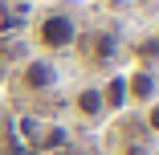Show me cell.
<instances>
[{
    "label": "cell",
    "mask_w": 159,
    "mask_h": 155,
    "mask_svg": "<svg viewBox=\"0 0 159 155\" xmlns=\"http://www.w3.org/2000/svg\"><path fill=\"white\" fill-rule=\"evenodd\" d=\"M78 37H82V29L70 8H49L33 25V41L45 53H70V49H78Z\"/></svg>",
    "instance_id": "6da1fadb"
},
{
    "label": "cell",
    "mask_w": 159,
    "mask_h": 155,
    "mask_svg": "<svg viewBox=\"0 0 159 155\" xmlns=\"http://www.w3.org/2000/svg\"><path fill=\"white\" fill-rule=\"evenodd\" d=\"M78 45L86 49V61H90V66H106V61L118 53V37H114V33H102V29L78 37Z\"/></svg>",
    "instance_id": "3957f363"
},
{
    "label": "cell",
    "mask_w": 159,
    "mask_h": 155,
    "mask_svg": "<svg viewBox=\"0 0 159 155\" xmlns=\"http://www.w3.org/2000/svg\"><path fill=\"white\" fill-rule=\"evenodd\" d=\"M139 57H143V61H151V57H159V37H151V41H143V45H139Z\"/></svg>",
    "instance_id": "52a82bcc"
},
{
    "label": "cell",
    "mask_w": 159,
    "mask_h": 155,
    "mask_svg": "<svg viewBox=\"0 0 159 155\" xmlns=\"http://www.w3.org/2000/svg\"><path fill=\"white\" fill-rule=\"evenodd\" d=\"M126 94H131V102H155V78L147 66L126 74Z\"/></svg>",
    "instance_id": "5b68a950"
},
{
    "label": "cell",
    "mask_w": 159,
    "mask_h": 155,
    "mask_svg": "<svg viewBox=\"0 0 159 155\" xmlns=\"http://www.w3.org/2000/svg\"><path fill=\"white\" fill-rule=\"evenodd\" d=\"M74 110H78L86 122L106 118L110 110H106V102H102V86H82V90H78V98H74Z\"/></svg>",
    "instance_id": "277c9868"
},
{
    "label": "cell",
    "mask_w": 159,
    "mask_h": 155,
    "mask_svg": "<svg viewBox=\"0 0 159 155\" xmlns=\"http://www.w3.org/2000/svg\"><path fill=\"white\" fill-rule=\"evenodd\" d=\"M61 74L49 57H29L16 66V86L25 90V94H49V90H57Z\"/></svg>",
    "instance_id": "7a4b0ae2"
},
{
    "label": "cell",
    "mask_w": 159,
    "mask_h": 155,
    "mask_svg": "<svg viewBox=\"0 0 159 155\" xmlns=\"http://www.w3.org/2000/svg\"><path fill=\"white\" fill-rule=\"evenodd\" d=\"M102 102H106V110H122L131 102V94H126V74H110L102 82Z\"/></svg>",
    "instance_id": "8992f818"
},
{
    "label": "cell",
    "mask_w": 159,
    "mask_h": 155,
    "mask_svg": "<svg viewBox=\"0 0 159 155\" xmlns=\"http://www.w3.org/2000/svg\"><path fill=\"white\" fill-rule=\"evenodd\" d=\"M126 155H147V151H143V147H131V151H126Z\"/></svg>",
    "instance_id": "30bf717a"
},
{
    "label": "cell",
    "mask_w": 159,
    "mask_h": 155,
    "mask_svg": "<svg viewBox=\"0 0 159 155\" xmlns=\"http://www.w3.org/2000/svg\"><path fill=\"white\" fill-rule=\"evenodd\" d=\"M147 131H155V135H159V102H151V106H147Z\"/></svg>",
    "instance_id": "ba28073f"
},
{
    "label": "cell",
    "mask_w": 159,
    "mask_h": 155,
    "mask_svg": "<svg viewBox=\"0 0 159 155\" xmlns=\"http://www.w3.org/2000/svg\"><path fill=\"white\" fill-rule=\"evenodd\" d=\"M8 25V0H0V29Z\"/></svg>",
    "instance_id": "9c48e42d"
},
{
    "label": "cell",
    "mask_w": 159,
    "mask_h": 155,
    "mask_svg": "<svg viewBox=\"0 0 159 155\" xmlns=\"http://www.w3.org/2000/svg\"><path fill=\"white\" fill-rule=\"evenodd\" d=\"M155 37H159V33H155Z\"/></svg>",
    "instance_id": "7c38bea8"
},
{
    "label": "cell",
    "mask_w": 159,
    "mask_h": 155,
    "mask_svg": "<svg viewBox=\"0 0 159 155\" xmlns=\"http://www.w3.org/2000/svg\"><path fill=\"white\" fill-rule=\"evenodd\" d=\"M61 155H82V151H61Z\"/></svg>",
    "instance_id": "8fae6325"
}]
</instances>
